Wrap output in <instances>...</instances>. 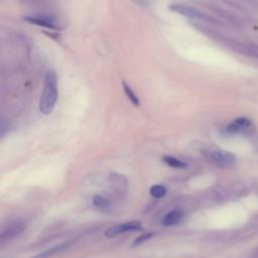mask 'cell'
Listing matches in <instances>:
<instances>
[{
	"label": "cell",
	"mask_w": 258,
	"mask_h": 258,
	"mask_svg": "<svg viewBox=\"0 0 258 258\" xmlns=\"http://www.w3.org/2000/svg\"><path fill=\"white\" fill-rule=\"evenodd\" d=\"M234 48L249 57L258 59V44L252 42H238L234 45Z\"/></svg>",
	"instance_id": "7"
},
{
	"label": "cell",
	"mask_w": 258,
	"mask_h": 258,
	"mask_svg": "<svg viewBox=\"0 0 258 258\" xmlns=\"http://www.w3.org/2000/svg\"><path fill=\"white\" fill-rule=\"evenodd\" d=\"M235 122L242 128V129H245V128H248L250 125H251V122L249 119L247 118H244V117H241V118H238L235 120Z\"/></svg>",
	"instance_id": "15"
},
{
	"label": "cell",
	"mask_w": 258,
	"mask_h": 258,
	"mask_svg": "<svg viewBox=\"0 0 258 258\" xmlns=\"http://www.w3.org/2000/svg\"><path fill=\"white\" fill-rule=\"evenodd\" d=\"M209 158L214 164L222 168L232 167L236 163V158L232 153L221 149H215L210 151Z\"/></svg>",
	"instance_id": "4"
},
{
	"label": "cell",
	"mask_w": 258,
	"mask_h": 258,
	"mask_svg": "<svg viewBox=\"0 0 258 258\" xmlns=\"http://www.w3.org/2000/svg\"><path fill=\"white\" fill-rule=\"evenodd\" d=\"M23 228H24L23 223L17 222V223L11 224L9 227H7V229L2 231V233H1L2 240H8V239L14 238L15 236H17L18 234H20L23 231Z\"/></svg>",
	"instance_id": "8"
},
{
	"label": "cell",
	"mask_w": 258,
	"mask_h": 258,
	"mask_svg": "<svg viewBox=\"0 0 258 258\" xmlns=\"http://www.w3.org/2000/svg\"><path fill=\"white\" fill-rule=\"evenodd\" d=\"M244 2H247L248 4L252 5V6H255V7H258V0H242Z\"/></svg>",
	"instance_id": "16"
},
{
	"label": "cell",
	"mask_w": 258,
	"mask_h": 258,
	"mask_svg": "<svg viewBox=\"0 0 258 258\" xmlns=\"http://www.w3.org/2000/svg\"><path fill=\"white\" fill-rule=\"evenodd\" d=\"M168 9L174 13H177L182 16L189 17V18L205 20V21H213V19L210 16H208L207 14L203 13L202 11H200L191 6H188V5H184V4H180V3H172L168 6Z\"/></svg>",
	"instance_id": "3"
},
{
	"label": "cell",
	"mask_w": 258,
	"mask_h": 258,
	"mask_svg": "<svg viewBox=\"0 0 258 258\" xmlns=\"http://www.w3.org/2000/svg\"><path fill=\"white\" fill-rule=\"evenodd\" d=\"M142 229L141 223L138 221H130L126 222L123 224L115 225L110 228H108L105 232V236L107 238H113L119 234H123L126 232H134V231H139Z\"/></svg>",
	"instance_id": "5"
},
{
	"label": "cell",
	"mask_w": 258,
	"mask_h": 258,
	"mask_svg": "<svg viewBox=\"0 0 258 258\" xmlns=\"http://www.w3.org/2000/svg\"><path fill=\"white\" fill-rule=\"evenodd\" d=\"M93 204H94L96 207L102 208V209L108 208V207L110 206L109 201H108L106 198H104V197H102V196H100V195H95V196L93 197Z\"/></svg>",
	"instance_id": "13"
},
{
	"label": "cell",
	"mask_w": 258,
	"mask_h": 258,
	"mask_svg": "<svg viewBox=\"0 0 258 258\" xmlns=\"http://www.w3.org/2000/svg\"><path fill=\"white\" fill-rule=\"evenodd\" d=\"M23 20L26 22L36 25V26H41L49 29H54L58 30L60 29V25L58 20L53 16L49 14H30V15H25L23 17Z\"/></svg>",
	"instance_id": "2"
},
{
	"label": "cell",
	"mask_w": 258,
	"mask_h": 258,
	"mask_svg": "<svg viewBox=\"0 0 258 258\" xmlns=\"http://www.w3.org/2000/svg\"><path fill=\"white\" fill-rule=\"evenodd\" d=\"M154 236V233H152V232H147V233H144V234H142L141 236H139L138 238H136L134 241H133V243H132V246H138V245H140V244H142L143 242H145V241H147V240H149L150 238H152Z\"/></svg>",
	"instance_id": "14"
},
{
	"label": "cell",
	"mask_w": 258,
	"mask_h": 258,
	"mask_svg": "<svg viewBox=\"0 0 258 258\" xmlns=\"http://www.w3.org/2000/svg\"><path fill=\"white\" fill-rule=\"evenodd\" d=\"M58 98L57 76L52 71H47L44 75L43 90L39 100V111L43 115H50L55 107Z\"/></svg>",
	"instance_id": "1"
},
{
	"label": "cell",
	"mask_w": 258,
	"mask_h": 258,
	"mask_svg": "<svg viewBox=\"0 0 258 258\" xmlns=\"http://www.w3.org/2000/svg\"><path fill=\"white\" fill-rule=\"evenodd\" d=\"M73 244H74V241H66V242L56 244V245L44 250L43 252L38 253L37 255H35L32 258H51L54 255H57V254L63 252L64 250H67Z\"/></svg>",
	"instance_id": "6"
},
{
	"label": "cell",
	"mask_w": 258,
	"mask_h": 258,
	"mask_svg": "<svg viewBox=\"0 0 258 258\" xmlns=\"http://www.w3.org/2000/svg\"><path fill=\"white\" fill-rule=\"evenodd\" d=\"M183 219V213L180 211H171L169 213H167L163 219H162V225L163 226H173L178 224L179 222H181V220Z\"/></svg>",
	"instance_id": "9"
},
{
	"label": "cell",
	"mask_w": 258,
	"mask_h": 258,
	"mask_svg": "<svg viewBox=\"0 0 258 258\" xmlns=\"http://www.w3.org/2000/svg\"><path fill=\"white\" fill-rule=\"evenodd\" d=\"M150 195L153 197V198H157V199H159V198H162V197H164L165 196V194H166V188L163 186V185H161V184H154V185H152L151 187H150Z\"/></svg>",
	"instance_id": "12"
},
{
	"label": "cell",
	"mask_w": 258,
	"mask_h": 258,
	"mask_svg": "<svg viewBox=\"0 0 258 258\" xmlns=\"http://www.w3.org/2000/svg\"><path fill=\"white\" fill-rule=\"evenodd\" d=\"M163 162L170 166V167H174V168H185L186 167V163L173 157V156H163L162 158Z\"/></svg>",
	"instance_id": "11"
},
{
	"label": "cell",
	"mask_w": 258,
	"mask_h": 258,
	"mask_svg": "<svg viewBox=\"0 0 258 258\" xmlns=\"http://www.w3.org/2000/svg\"><path fill=\"white\" fill-rule=\"evenodd\" d=\"M122 87H123V91L126 95V97L129 99V101L136 107H138L140 105V100L138 98V96L135 94V92L133 91V89L130 87V85H128L125 81L122 82Z\"/></svg>",
	"instance_id": "10"
}]
</instances>
